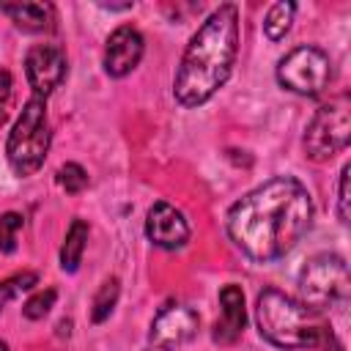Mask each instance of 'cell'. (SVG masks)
I'll use <instances>...</instances> for the list:
<instances>
[{
  "mask_svg": "<svg viewBox=\"0 0 351 351\" xmlns=\"http://www.w3.org/2000/svg\"><path fill=\"white\" fill-rule=\"evenodd\" d=\"M11 90H14V80H11V74L5 69H0V123L5 118V107L11 101Z\"/></svg>",
  "mask_w": 351,
  "mask_h": 351,
  "instance_id": "cell-22",
  "label": "cell"
},
{
  "mask_svg": "<svg viewBox=\"0 0 351 351\" xmlns=\"http://www.w3.org/2000/svg\"><path fill=\"white\" fill-rule=\"evenodd\" d=\"M49 121H47V99L30 96L14 121L5 140V159L16 176H33L41 170L49 154Z\"/></svg>",
  "mask_w": 351,
  "mask_h": 351,
  "instance_id": "cell-4",
  "label": "cell"
},
{
  "mask_svg": "<svg viewBox=\"0 0 351 351\" xmlns=\"http://www.w3.org/2000/svg\"><path fill=\"white\" fill-rule=\"evenodd\" d=\"M0 14L25 33H47L55 19V8L49 3H0Z\"/></svg>",
  "mask_w": 351,
  "mask_h": 351,
  "instance_id": "cell-13",
  "label": "cell"
},
{
  "mask_svg": "<svg viewBox=\"0 0 351 351\" xmlns=\"http://www.w3.org/2000/svg\"><path fill=\"white\" fill-rule=\"evenodd\" d=\"M143 52H145V41L140 36L137 27L132 25H121L115 27L110 36H107V44H104V71L115 80L132 74L140 60H143Z\"/></svg>",
  "mask_w": 351,
  "mask_h": 351,
  "instance_id": "cell-10",
  "label": "cell"
},
{
  "mask_svg": "<svg viewBox=\"0 0 351 351\" xmlns=\"http://www.w3.org/2000/svg\"><path fill=\"white\" fill-rule=\"evenodd\" d=\"M348 291H351L348 266L335 252L313 255L299 271V302L318 315L324 310L340 307L348 299Z\"/></svg>",
  "mask_w": 351,
  "mask_h": 351,
  "instance_id": "cell-5",
  "label": "cell"
},
{
  "mask_svg": "<svg viewBox=\"0 0 351 351\" xmlns=\"http://www.w3.org/2000/svg\"><path fill=\"white\" fill-rule=\"evenodd\" d=\"M200 318L192 307L186 304H165L154 321H151V332H148V346L151 351H173L181 348L184 343H189L197 335Z\"/></svg>",
  "mask_w": 351,
  "mask_h": 351,
  "instance_id": "cell-8",
  "label": "cell"
},
{
  "mask_svg": "<svg viewBox=\"0 0 351 351\" xmlns=\"http://www.w3.org/2000/svg\"><path fill=\"white\" fill-rule=\"evenodd\" d=\"M118 296H121V280H118V277H107V280L99 285V291L93 293V302H90V321H93V324H104V321L112 315V310H115V304H118Z\"/></svg>",
  "mask_w": 351,
  "mask_h": 351,
  "instance_id": "cell-15",
  "label": "cell"
},
{
  "mask_svg": "<svg viewBox=\"0 0 351 351\" xmlns=\"http://www.w3.org/2000/svg\"><path fill=\"white\" fill-rule=\"evenodd\" d=\"M69 74L66 52L58 44H36L25 55V77L33 88V96L47 99L55 93Z\"/></svg>",
  "mask_w": 351,
  "mask_h": 351,
  "instance_id": "cell-9",
  "label": "cell"
},
{
  "mask_svg": "<svg viewBox=\"0 0 351 351\" xmlns=\"http://www.w3.org/2000/svg\"><path fill=\"white\" fill-rule=\"evenodd\" d=\"M88 233H90V228H88L85 219H80V217L71 219V225H69V230H66V239H63V247H60V269H63V271L74 274V271L80 269L82 252H85V247H88Z\"/></svg>",
  "mask_w": 351,
  "mask_h": 351,
  "instance_id": "cell-14",
  "label": "cell"
},
{
  "mask_svg": "<svg viewBox=\"0 0 351 351\" xmlns=\"http://www.w3.org/2000/svg\"><path fill=\"white\" fill-rule=\"evenodd\" d=\"M219 307H222V315L219 321L214 324V343H222V346H230L241 337L244 326H247V310H244V293L239 285H225L219 291Z\"/></svg>",
  "mask_w": 351,
  "mask_h": 351,
  "instance_id": "cell-12",
  "label": "cell"
},
{
  "mask_svg": "<svg viewBox=\"0 0 351 351\" xmlns=\"http://www.w3.org/2000/svg\"><path fill=\"white\" fill-rule=\"evenodd\" d=\"M0 351H8V343L5 340H0Z\"/></svg>",
  "mask_w": 351,
  "mask_h": 351,
  "instance_id": "cell-24",
  "label": "cell"
},
{
  "mask_svg": "<svg viewBox=\"0 0 351 351\" xmlns=\"http://www.w3.org/2000/svg\"><path fill=\"white\" fill-rule=\"evenodd\" d=\"M36 285H38V274H36V271H16V274L5 277V280L0 282V310H3L14 296H19V293H25V291H33Z\"/></svg>",
  "mask_w": 351,
  "mask_h": 351,
  "instance_id": "cell-17",
  "label": "cell"
},
{
  "mask_svg": "<svg viewBox=\"0 0 351 351\" xmlns=\"http://www.w3.org/2000/svg\"><path fill=\"white\" fill-rule=\"evenodd\" d=\"M255 321H258L261 337L282 351L318 348L321 335L326 329V324L321 321L318 313H313L299 299H293L277 288H263L258 293Z\"/></svg>",
  "mask_w": 351,
  "mask_h": 351,
  "instance_id": "cell-3",
  "label": "cell"
},
{
  "mask_svg": "<svg viewBox=\"0 0 351 351\" xmlns=\"http://www.w3.org/2000/svg\"><path fill=\"white\" fill-rule=\"evenodd\" d=\"M332 80V60L321 47H296L277 63V82L296 96H321Z\"/></svg>",
  "mask_w": 351,
  "mask_h": 351,
  "instance_id": "cell-7",
  "label": "cell"
},
{
  "mask_svg": "<svg viewBox=\"0 0 351 351\" xmlns=\"http://www.w3.org/2000/svg\"><path fill=\"white\" fill-rule=\"evenodd\" d=\"M22 214H16V211H5V214H0V252H14L16 250V233H19V228H22Z\"/></svg>",
  "mask_w": 351,
  "mask_h": 351,
  "instance_id": "cell-20",
  "label": "cell"
},
{
  "mask_svg": "<svg viewBox=\"0 0 351 351\" xmlns=\"http://www.w3.org/2000/svg\"><path fill=\"white\" fill-rule=\"evenodd\" d=\"M318 346H324L326 351H343V346H340V340L335 337V332H332L329 326L324 329V335H321V343H318Z\"/></svg>",
  "mask_w": 351,
  "mask_h": 351,
  "instance_id": "cell-23",
  "label": "cell"
},
{
  "mask_svg": "<svg viewBox=\"0 0 351 351\" xmlns=\"http://www.w3.org/2000/svg\"><path fill=\"white\" fill-rule=\"evenodd\" d=\"M58 184H60V189H66V195H80L88 186V173L82 165L66 162L58 167Z\"/></svg>",
  "mask_w": 351,
  "mask_h": 351,
  "instance_id": "cell-18",
  "label": "cell"
},
{
  "mask_svg": "<svg viewBox=\"0 0 351 351\" xmlns=\"http://www.w3.org/2000/svg\"><path fill=\"white\" fill-rule=\"evenodd\" d=\"M348 173H351V165H343L340 181H337V217L343 225L348 222Z\"/></svg>",
  "mask_w": 351,
  "mask_h": 351,
  "instance_id": "cell-21",
  "label": "cell"
},
{
  "mask_svg": "<svg viewBox=\"0 0 351 351\" xmlns=\"http://www.w3.org/2000/svg\"><path fill=\"white\" fill-rule=\"evenodd\" d=\"M351 140V104L346 96L324 104L307 123L304 132V154L313 162H329L340 151L348 148Z\"/></svg>",
  "mask_w": 351,
  "mask_h": 351,
  "instance_id": "cell-6",
  "label": "cell"
},
{
  "mask_svg": "<svg viewBox=\"0 0 351 351\" xmlns=\"http://www.w3.org/2000/svg\"><path fill=\"white\" fill-rule=\"evenodd\" d=\"M55 299H58V293H55V288H47V291H38V293H33L25 304H22V315L27 318V321H38V318H44L49 310H52V304H55Z\"/></svg>",
  "mask_w": 351,
  "mask_h": 351,
  "instance_id": "cell-19",
  "label": "cell"
},
{
  "mask_svg": "<svg viewBox=\"0 0 351 351\" xmlns=\"http://www.w3.org/2000/svg\"><path fill=\"white\" fill-rule=\"evenodd\" d=\"M313 217L315 206L307 186L293 176H274L230 206L225 228L250 261L271 263L304 239Z\"/></svg>",
  "mask_w": 351,
  "mask_h": 351,
  "instance_id": "cell-1",
  "label": "cell"
},
{
  "mask_svg": "<svg viewBox=\"0 0 351 351\" xmlns=\"http://www.w3.org/2000/svg\"><path fill=\"white\" fill-rule=\"evenodd\" d=\"M239 55V8L233 3H222L214 8L200 27L192 33L176 77L173 96L181 107L206 104L230 77Z\"/></svg>",
  "mask_w": 351,
  "mask_h": 351,
  "instance_id": "cell-2",
  "label": "cell"
},
{
  "mask_svg": "<svg viewBox=\"0 0 351 351\" xmlns=\"http://www.w3.org/2000/svg\"><path fill=\"white\" fill-rule=\"evenodd\" d=\"M293 14H296V5H293V3H285V0L274 3V5L266 11V16H263V33H266V38H269V41H282L285 33L291 30Z\"/></svg>",
  "mask_w": 351,
  "mask_h": 351,
  "instance_id": "cell-16",
  "label": "cell"
},
{
  "mask_svg": "<svg viewBox=\"0 0 351 351\" xmlns=\"http://www.w3.org/2000/svg\"><path fill=\"white\" fill-rule=\"evenodd\" d=\"M145 236H148V241H151L154 247H162V250H181V247L189 241V222H186V217H184L176 206L159 200V203H154V206L148 208V217H145Z\"/></svg>",
  "mask_w": 351,
  "mask_h": 351,
  "instance_id": "cell-11",
  "label": "cell"
}]
</instances>
